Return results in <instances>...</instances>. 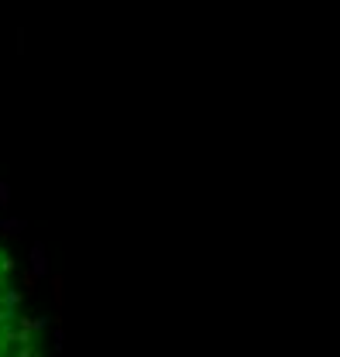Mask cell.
<instances>
[{
  "mask_svg": "<svg viewBox=\"0 0 340 357\" xmlns=\"http://www.w3.org/2000/svg\"><path fill=\"white\" fill-rule=\"evenodd\" d=\"M0 357H42L38 323L28 306L21 271L4 244H0Z\"/></svg>",
  "mask_w": 340,
  "mask_h": 357,
  "instance_id": "6da1fadb",
  "label": "cell"
}]
</instances>
